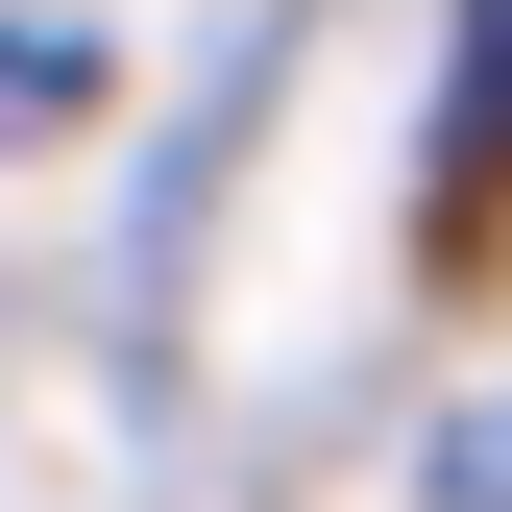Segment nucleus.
Returning a JSON list of instances; mask_svg holds the SVG:
<instances>
[{"label": "nucleus", "mask_w": 512, "mask_h": 512, "mask_svg": "<svg viewBox=\"0 0 512 512\" xmlns=\"http://www.w3.org/2000/svg\"><path fill=\"white\" fill-rule=\"evenodd\" d=\"M439 512H512V391H488L464 439H439Z\"/></svg>", "instance_id": "f257e3e1"}]
</instances>
